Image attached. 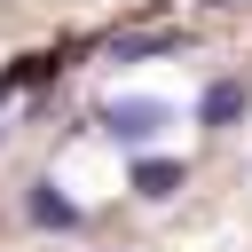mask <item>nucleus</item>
I'll list each match as a JSON object with an SVG mask.
<instances>
[{
	"instance_id": "nucleus-1",
	"label": "nucleus",
	"mask_w": 252,
	"mask_h": 252,
	"mask_svg": "<svg viewBox=\"0 0 252 252\" xmlns=\"http://www.w3.org/2000/svg\"><path fill=\"white\" fill-rule=\"evenodd\" d=\"M165 118H173V110H165V102H150V94H126V102H102V110H94V126H102L110 142H150Z\"/></svg>"
},
{
	"instance_id": "nucleus-2",
	"label": "nucleus",
	"mask_w": 252,
	"mask_h": 252,
	"mask_svg": "<svg viewBox=\"0 0 252 252\" xmlns=\"http://www.w3.org/2000/svg\"><path fill=\"white\" fill-rule=\"evenodd\" d=\"M244 110H252V87H244V79H213V87L197 94V126H236Z\"/></svg>"
},
{
	"instance_id": "nucleus-3",
	"label": "nucleus",
	"mask_w": 252,
	"mask_h": 252,
	"mask_svg": "<svg viewBox=\"0 0 252 252\" xmlns=\"http://www.w3.org/2000/svg\"><path fill=\"white\" fill-rule=\"evenodd\" d=\"M24 213H32L39 228H63V236L79 228V205H71V197H63L55 181H32V189H24Z\"/></svg>"
},
{
	"instance_id": "nucleus-4",
	"label": "nucleus",
	"mask_w": 252,
	"mask_h": 252,
	"mask_svg": "<svg viewBox=\"0 0 252 252\" xmlns=\"http://www.w3.org/2000/svg\"><path fill=\"white\" fill-rule=\"evenodd\" d=\"M181 181H189L181 158H134V197H173Z\"/></svg>"
},
{
	"instance_id": "nucleus-5",
	"label": "nucleus",
	"mask_w": 252,
	"mask_h": 252,
	"mask_svg": "<svg viewBox=\"0 0 252 252\" xmlns=\"http://www.w3.org/2000/svg\"><path fill=\"white\" fill-rule=\"evenodd\" d=\"M189 47V32H134V39H118V63H134V55H181Z\"/></svg>"
}]
</instances>
